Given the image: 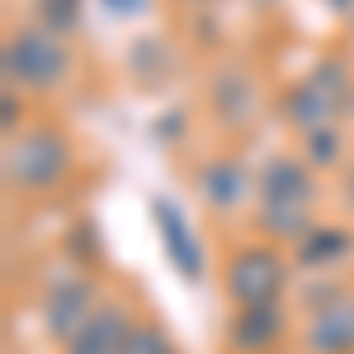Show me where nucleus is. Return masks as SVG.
<instances>
[{
	"mask_svg": "<svg viewBox=\"0 0 354 354\" xmlns=\"http://www.w3.org/2000/svg\"><path fill=\"white\" fill-rule=\"evenodd\" d=\"M260 208H255V227L265 241H293L298 245L317 222H312V203H317V180H312V165L298 156H270L260 180Z\"/></svg>",
	"mask_w": 354,
	"mask_h": 354,
	"instance_id": "f257e3e1",
	"label": "nucleus"
},
{
	"mask_svg": "<svg viewBox=\"0 0 354 354\" xmlns=\"http://www.w3.org/2000/svg\"><path fill=\"white\" fill-rule=\"evenodd\" d=\"M0 66H5L10 90L19 85L33 95H53L71 81V48L48 24H24V28H10V38L0 48Z\"/></svg>",
	"mask_w": 354,
	"mask_h": 354,
	"instance_id": "f03ea898",
	"label": "nucleus"
},
{
	"mask_svg": "<svg viewBox=\"0 0 354 354\" xmlns=\"http://www.w3.org/2000/svg\"><path fill=\"white\" fill-rule=\"evenodd\" d=\"M76 165V147L71 137L38 123L24 133L5 137V185L15 194H48L57 189Z\"/></svg>",
	"mask_w": 354,
	"mask_h": 354,
	"instance_id": "7ed1b4c3",
	"label": "nucleus"
},
{
	"mask_svg": "<svg viewBox=\"0 0 354 354\" xmlns=\"http://www.w3.org/2000/svg\"><path fill=\"white\" fill-rule=\"evenodd\" d=\"M350 71H345V62H322V66H312L298 85H288V95H283V123L288 128H298V133H317V128H330V118L350 104Z\"/></svg>",
	"mask_w": 354,
	"mask_h": 354,
	"instance_id": "20e7f679",
	"label": "nucleus"
},
{
	"mask_svg": "<svg viewBox=\"0 0 354 354\" xmlns=\"http://www.w3.org/2000/svg\"><path fill=\"white\" fill-rule=\"evenodd\" d=\"M288 283V260L274 245H245L227 260L222 270V288L232 307H250V302H279Z\"/></svg>",
	"mask_w": 354,
	"mask_h": 354,
	"instance_id": "39448f33",
	"label": "nucleus"
},
{
	"mask_svg": "<svg viewBox=\"0 0 354 354\" xmlns=\"http://www.w3.org/2000/svg\"><path fill=\"white\" fill-rule=\"evenodd\" d=\"M95 307H100L95 279H90V274H62L53 288H48V298H43V326H48L53 340L66 345V340L95 317Z\"/></svg>",
	"mask_w": 354,
	"mask_h": 354,
	"instance_id": "423d86ee",
	"label": "nucleus"
},
{
	"mask_svg": "<svg viewBox=\"0 0 354 354\" xmlns=\"http://www.w3.org/2000/svg\"><path fill=\"white\" fill-rule=\"evenodd\" d=\"M133 326H137V317L128 307V298H104L95 307V317L66 340V354H123Z\"/></svg>",
	"mask_w": 354,
	"mask_h": 354,
	"instance_id": "0eeeda50",
	"label": "nucleus"
},
{
	"mask_svg": "<svg viewBox=\"0 0 354 354\" xmlns=\"http://www.w3.org/2000/svg\"><path fill=\"white\" fill-rule=\"evenodd\" d=\"M283 298L279 302H250V307H232L227 322V345L236 354H270L283 340Z\"/></svg>",
	"mask_w": 354,
	"mask_h": 354,
	"instance_id": "6e6552de",
	"label": "nucleus"
},
{
	"mask_svg": "<svg viewBox=\"0 0 354 354\" xmlns=\"http://www.w3.org/2000/svg\"><path fill=\"white\" fill-rule=\"evenodd\" d=\"M302 350L307 354H354V293L326 302V307L307 322Z\"/></svg>",
	"mask_w": 354,
	"mask_h": 354,
	"instance_id": "1a4fd4ad",
	"label": "nucleus"
},
{
	"mask_svg": "<svg viewBox=\"0 0 354 354\" xmlns=\"http://www.w3.org/2000/svg\"><path fill=\"white\" fill-rule=\"evenodd\" d=\"M151 213H156V227H161V241H165L170 265L180 270V279L198 283V279H203V250H198V241H194L189 222L180 218V208H175V203H165V198L151 203Z\"/></svg>",
	"mask_w": 354,
	"mask_h": 354,
	"instance_id": "9d476101",
	"label": "nucleus"
},
{
	"mask_svg": "<svg viewBox=\"0 0 354 354\" xmlns=\"http://www.w3.org/2000/svg\"><path fill=\"white\" fill-rule=\"evenodd\" d=\"M250 189V170L236 156H213L208 165H198V198L218 213H232Z\"/></svg>",
	"mask_w": 354,
	"mask_h": 354,
	"instance_id": "9b49d317",
	"label": "nucleus"
},
{
	"mask_svg": "<svg viewBox=\"0 0 354 354\" xmlns=\"http://www.w3.org/2000/svg\"><path fill=\"white\" fill-rule=\"evenodd\" d=\"M354 250V236L335 222H317L307 236L298 241V265L302 270H335L345 255Z\"/></svg>",
	"mask_w": 354,
	"mask_h": 354,
	"instance_id": "f8f14e48",
	"label": "nucleus"
},
{
	"mask_svg": "<svg viewBox=\"0 0 354 354\" xmlns=\"http://www.w3.org/2000/svg\"><path fill=\"white\" fill-rule=\"evenodd\" d=\"M213 109H218L222 123H250V109H255V95H250V76L227 66L218 81H213Z\"/></svg>",
	"mask_w": 354,
	"mask_h": 354,
	"instance_id": "ddd939ff",
	"label": "nucleus"
},
{
	"mask_svg": "<svg viewBox=\"0 0 354 354\" xmlns=\"http://www.w3.org/2000/svg\"><path fill=\"white\" fill-rule=\"evenodd\" d=\"M302 147H307V165L317 170H330V165L340 161V137H335V128H317V133H302Z\"/></svg>",
	"mask_w": 354,
	"mask_h": 354,
	"instance_id": "4468645a",
	"label": "nucleus"
},
{
	"mask_svg": "<svg viewBox=\"0 0 354 354\" xmlns=\"http://www.w3.org/2000/svg\"><path fill=\"white\" fill-rule=\"evenodd\" d=\"M123 354H175V345H170V335L156 322H137L128 345H123Z\"/></svg>",
	"mask_w": 354,
	"mask_h": 354,
	"instance_id": "2eb2a0df",
	"label": "nucleus"
},
{
	"mask_svg": "<svg viewBox=\"0 0 354 354\" xmlns=\"http://www.w3.org/2000/svg\"><path fill=\"white\" fill-rule=\"evenodd\" d=\"M38 15L53 33H71L81 19V0H38Z\"/></svg>",
	"mask_w": 354,
	"mask_h": 354,
	"instance_id": "dca6fc26",
	"label": "nucleus"
},
{
	"mask_svg": "<svg viewBox=\"0 0 354 354\" xmlns=\"http://www.w3.org/2000/svg\"><path fill=\"white\" fill-rule=\"evenodd\" d=\"M104 5H109L113 15H142L147 10V0H104Z\"/></svg>",
	"mask_w": 354,
	"mask_h": 354,
	"instance_id": "f3484780",
	"label": "nucleus"
},
{
	"mask_svg": "<svg viewBox=\"0 0 354 354\" xmlns=\"http://www.w3.org/2000/svg\"><path fill=\"white\" fill-rule=\"evenodd\" d=\"M345 203L354 208V165H350V175H345Z\"/></svg>",
	"mask_w": 354,
	"mask_h": 354,
	"instance_id": "a211bd4d",
	"label": "nucleus"
},
{
	"mask_svg": "<svg viewBox=\"0 0 354 354\" xmlns=\"http://www.w3.org/2000/svg\"><path fill=\"white\" fill-rule=\"evenodd\" d=\"M330 5H335V10H350V5H354V0H330Z\"/></svg>",
	"mask_w": 354,
	"mask_h": 354,
	"instance_id": "6ab92c4d",
	"label": "nucleus"
},
{
	"mask_svg": "<svg viewBox=\"0 0 354 354\" xmlns=\"http://www.w3.org/2000/svg\"><path fill=\"white\" fill-rule=\"evenodd\" d=\"M350 109H354V95H350Z\"/></svg>",
	"mask_w": 354,
	"mask_h": 354,
	"instance_id": "aec40b11",
	"label": "nucleus"
},
{
	"mask_svg": "<svg viewBox=\"0 0 354 354\" xmlns=\"http://www.w3.org/2000/svg\"><path fill=\"white\" fill-rule=\"evenodd\" d=\"M350 19H354V5H350Z\"/></svg>",
	"mask_w": 354,
	"mask_h": 354,
	"instance_id": "412c9836",
	"label": "nucleus"
}]
</instances>
